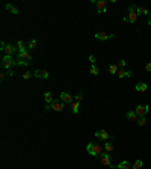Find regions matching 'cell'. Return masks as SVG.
<instances>
[{
    "label": "cell",
    "mask_w": 151,
    "mask_h": 169,
    "mask_svg": "<svg viewBox=\"0 0 151 169\" xmlns=\"http://www.w3.org/2000/svg\"><path fill=\"white\" fill-rule=\"evenodd\" d=\"M86 151H88V154L94 156V157H100L103 154V146L100 144H92V142H89V144L86 145Z\"/></svg>",
    "instance_id": "cell-1"
},
{
    "label": "cell",
    "mask_w": 151,
    "mask_h": 169,
    "mask_svg": "<svg viewBox=\"0 0 151 169\" xmlns=\"http://www.w3.org/2000/svg\"><path fill=\"white\" fill-rule=\"evenodd\" d=\"M100 163L103 166H107V168H110V169H118V166H115V165H112V162H110V156H109V152H103L100 157Z\"/></svg>",
    "instance_id": "cell-2"
},
{
    "label": "cell",
    "mask_w": 151,
    "mask_h": 169,
    "mask_svg": "<svg viewBox=\"0 0 151 169\" xmlns=\"http://www.w3.org/2000/svg\"><path fill=\"white\" fill-rule=\"evenodd\" d=\"M14 65H17V61H14L12 56H6V55H5L3 59H2V68H5V70H11Z\"/></svg>",
    "instance_id": "cell-3"
},
{
    "label": "cell",
    "mask_w": 151,
    "mask_h": 169,
    "mask_svg": "<svg viewBox=\"0 0 151 169\" xmlns=\"http://www.w3.org/2000/svg\"><path fill=\"white\" fill-rule=\"evenodd\" d=\"M136 5H130L128 6V15H127V21H130V24H133L138 18V12H136Z\"/></svg>",
    "instance_id": "cell-4"
},
{
    "label": "cell",
    "mask_w": 151,
    "mask_h": 169,
    "mask_svg": "<svg viewBox=\"0 0 151 169\" xmlns=\"http://www.w3.org/2000/svg\"><path fill=\"white\" fill-rule=\"evenodd\" d=\"M94 38L97 41H106V39H113L115 38V35L113 33H106V32H97V33H94Z\"/></svg>",
    "instance_id": "cell-5"
},
{
    "label": "cell",
    "mask_w": 151,
    "mask_h": 169,
    "mask_svg": "<svg viewBox=\"0 0 151 169\" xmlns=\"http://www.w3.org/2000/svg\"><path fill=\"white\" fill-rule=\"evenodd\" d=\"M148 110H150V106H148V104H144V106H142V104H139L138 107H136V110H134V112H136V115L139 116V118H142V116L147 115Z\"/></svg>",
    "instance_id": "cell-6"
},
{
    "label": "cell",
    "mask_w": 151,
    "mask_h": 169,
    "mask_svg": "<svg viewBox=\"0 0 151 169\" xmlns=\"http://www.w3.org/2000/svg\"><path fill=\"white\" fill-rule=\"evenodd\" d=\"M63 103L62 100H55L51 104H50V110H56V112H61V110H63Z\"/></svg>",
    "instance_id": "cell-7"
},
{
    "label": "cell",
    "mask_w": 151,
    "mask_h": 169,
    "mask_svg": "<svg viewBox=\"0 0 151 169\" xmlns=\"http://www.w3.org/2000/svg\"><path fill=\"white\" fill-rule=\"evenodd\" d=\"M95 6H97V12L98 14H104L107 11V0H98Z\"/></svg>",
    "instance_id": "cell-8"
},
{
    "label": "cell",
    "mask_w": 151,
    "mask_h": 169,
    "mask_svg": "<svg viewBox=\"0 0 151 169\" xmlns=\"http://www.w3.org/2000/svg\"><path fill=\"white\" fill-rule=\"evenodd\" d=\"M95 137H97V139H100V140H104V142H106V140H109V139H112L110 134L107 133L106 130H98V131L95 133Z\"/></svg>",
    "instance_id": "cell-9"
},
{
    "label": "cell",
    "mask_w": 151,
    "mask_h": 169,
    "mask_svg": "<svg viewBox=\"0 0 151 169\" xmlns=\"http://www.w3.org/2000/svg\"><path fill=\"white\" fill-rule=\"evenodd\" d=\"M33 76L36 79H41V80H45V79H48V73L45 70H35L33 71Z\"/></svg>",
    "instance_id": "cell-10"
},
{
    "label": "cell",
    "mask_w": 151,
    "mask_h": 169,
    "mask_svg": "<svg viewBox=\"0 0 151 169\" xmlns=\"http://www.w3.org/2000/svg\"><path fill=\"white\" fill-rule=\"evenodd\" d=\"M61 100L63 103H67V104H71V103H74V98L71 97V95H69L68 92H62L61 94Z\"/></svg>",
    "instance_id": "cell-11"
},
{
    "label": "cell",
    "mask_w": 151,
    "mask_h": 169,
    "mask_svg": "<svg viewBox=\"0 0 151 169\" xmlns=\"http://www.w3.org/2000/svg\"><path fill=\"white\" fill-rule=\"evenodd\" d=\"M15 50H18L15 45H12V44H8L6 47H5V50H3V51H5V55H6V56H12L14 53H15Z\"/></svg>",
    "instance_id": "cell-12"
},
{
    "label": "cell",
    "mask_w": 151,
    "mask_h": 169,
    "mask_svg": "<svg viewBox=\"0 0 151 169\" xmlns=\"http://www.w3.org/2000/svg\"><path fill=\"white\" fill-rule=\"evenodd\" d=\"M18 61H26V62H29L32 61V55L29 51H24V53H18Z\"/></svg>",
    "instance_id": "cell-13"
},
{
    "label": "cell",
    "mask_w": 151,
    "mask_h": 169,
    "mask_svg": "<svg viewBox=\"0 0 151 169\" xmlns=\"http://www.w3.org/2000/svg\"><path fill=\"white\" fill-rule=\"evenodd\" d=\"M133 76V71L132 70H120L118 71V77L124 79V77H132Z\"/></svg>",
    "instance_id": "cell-14"
},
{
    "label": "cell",
    "mask_w": 151,
    "mask_h": 169,
    "mask_svg": "<svg viewBox=\"0 0 151 169\" xmlns=\"http://www.w3.org/2000/svg\"><path fill=\"white\" fill-rule=\"evenodd\" d=\"M44 101H45V104H51L53 101H55V98H53V94H51L50 91H47V92L44 94Z\"/></svg>",
    "instance_id": "cell-15"
},
{
    "label": "cell",
    "mask_w": 151,
    "mask_h": 169,
    "mask_svg": "<svg viewBox=\"0 0 151 169\" xmlns=\"http://www.w3.org/2000/svg\"><path fill=\"white\" fill-rule=\"evenodd\" d=\"M6 11H9L12 15H17V14H18V8L14 6L12 3H8V5H6Z\"/></svg>",
    "instance_id": "cell-16"
},
{
    "label": "cell",
    "mask_w": 151,
    "mask_h": 169,
    "mask_svg": "<svg viewBox=\"0 0 151 169\" xmlns=\"http://www.w3.org/2000/svg\"><path fill=\"white\" fill-rule=\"evenodd\" d=\"M69 109H71V112H73L74 115H77V113H79V109H80V103H77V101L71 103V104H69Z\"/></svg>",
    "instance_id": "cell-17"
},
{
    "label": "cell",
    "mask_w": 151,
    "mask_h": 169,
    "mask_svg": "<svg viewBox=\"0 0 151 169\" xmlns=\"http://www.w3.org/2000/svg\"><path fill=\"white\" fill-rule=\"evenodd\" d=\"M147 89H148V84L144 83V82H141V83L136 84V91H138V92H145Z\"/></svg>",
    "instance_id": "cell-18"
},
{
    "label": "cell",
    "mask_w": 151,
    "mask_h": 169,
    "mask_svg": "<svg viewBox=\"0 0 151 169\" xmlns=\"http://www.w3.org/2000/svg\"><path fill=\"white\" fill-rule=\"evenodd\" d=\"M136 12H138V15H150V11L145 8V6H138L136 8Z\"/></svg>",
    "instance_id": "cell-19"
},
{
    "label": "cell",
    "mask_w": 151,
    "mask_h": 169,
    "mask_svg": "<svg viewBox=\"0 0 151 169\" xmlns=\"http://www.w3.org/2000/svg\"><path fill=\"white\" fill-rule=\"evenodd\" d=\"M127 119L128 121H136V122H138V119H139V116L136 115V112H127Z\"/></svg>",
    "instance_id": "cell-20"
},
{
    "label": "cell",
    "mask_w": 151,
    "mask_h": 169,
    "mask_svg": "<svg viewBox=\"0 0 151 169\" xmlns=\"http://www.w3.org/2000/svg\"><path fill=\"white\" fill-rule=\"evenodd\" d=\"M17 49H18V53H24V51H27V49H26V45H24V42L21 41V39L17 42Z\"/></svg>",
    "instance_id": "cell-21"
},
{
    "label": "cell",
    "mask_w": 151,
    "mask_h": 169,
    "mask_svg": "<svg viewBox=\"0 0 151 169\" xmlns=\"http://www.w3.org/2000/svg\"><path fill=\"white\" fill-rule=\"evenodd\" d=\"M36 45H38L36 39H29V42H27V49H29V50H33Z\"/></svg>",
    "instance_id": "cell-22"
},
{
    "label": "cell",
    "mask_w": 151,
    "mask_h": 169,
    "mask_svg": "<svg viewBox=\"0 0 151 169\" xmlns=\"http://www.w3.org/2000/svg\"><path fill=\"white\" fill-rule=\"evenodd\" d=\"M89 73L92 74V76H98V73H100V68L97 67V65H92V67H91V70H89Z\"/></svg>",
    "instance_id": "cell-23"
},
{
    "label": "cell",
    "mask_w": 151,
    "mask_h": 169,
    "mask_svg": "<svg viewBox=\"0 0 151 169\" xmlns=\"http://www.w3.org/2000/svg\"><path fill=\"white\" fill-rule=\"evenodd\" d=\"M118 169H130V165H128L127 160H124V162H121L120 165H118Z\"/></svg>",
    "instance_id": "cell-24"
},
{
    "label": "cell",
    "mask_w": 151,
    "mask_h": 169,
    "mask_svg": "<svg viewBox=\"0 0 151 169\" xmlns=\"http://www.w3.org/2000/svg\"><path fill=\"white\" fill-rule=\"evenodd\" d=\"M118 71H120L118 65H110V67H109V73H110V74H118Z\"/></svg>",
    "instance_id": "cell-25"
},
{
    "label": "cell",
    "mask_w": 151,
    "mask_h": 169,
    "mask_svg": "<svg viewBox=\"0 0 151 169\" xmlns=\"http://www.w3.org/2000/svg\"><path fill=\"white\" fill-rule=\"evenodd\" d=\"M113 148H115V146H113V145L110 144V142H106V145H104L106 152H112V151H113Z\"/></svg>",
    "instance_id": "cell-26"
},
{
    "label": "cell",
    "mask_w": 151,
    "mask_h": 169,
    "mask_svg": "<svg viewBox=\"0 0 151 169\" xmlns=\"http://www.w3.org/2000/svg\"><path fill=\"white\" fill-rule=\"evenodd\" d=\"M32 77H35L32 71H26V73L23 74V79H24V80H29V79H32Z\"/></svg>",
    "instance_id": "cell-27"
},
{
    "label": "cell",
    "mask_w": 151,
    "mask_h": 169,
    "mask_svg": "<svg viewBox=\"0 0 151 169\" xmlns=\"http://www.w3.org/2000/svg\"><path fill=\"white\" fill-rule=\"evenodd\" d=\"M142 160H134V163H133V169H141L142 168Z\"/></svg>",
    "instance_id": "cell-28"
},
{
    "label": "cell",
    "mask_w": 151,
    "mask_h": 169,
    "mask_svg": "<svg viewBox=\"0 0 151 169\" xmlns=\"http://www.w3.org/2000/svg\"><path fill=\"white\" fill-rule=\"evenodd\" d=\"M138 124L141 125V127H145V125H147V118H145V116L139 118V119H138Z\"/></svg>",
    "instance_id": "cell-29"
},
{
    "label": "cell",
    "mask_w": 151,
    "mask_h": 169,
    "mask_svg": "<svg viewBox=\"0 0 151 169\" xmlns=\"http://www.w3.org/2000/svg\"><path fill=\"white\" fill-rule=\"evenodd\" d=\"M82 100H83V94H82V92L76 94V97H74V101H77V103H82Z\"/></svg>",
    "instance_id": "cell-30"
},
{
    "label": "cell",
    "mask_w": 151,
    "mask_h": 169,
    "mask_svg": "<svg viewBox=\"0 0 151 169\" xmlns=\"http://www.w3.org/2000/svg\"><path fill=\"white\" fill-rule=\"evenodd\" d=\"M124 67H126V61L124 59L118 61V68H120V70H124Z\"/></svg>",
    "instance_id": "cell-31"
},
{
    "label": "cell",
    "mask_w": 151,
    "mask_h": 169,
    "mask_svg": "<svg viewBox=\"0 0 151 169\" xmlns=\"http://www.w3.org/2000/svg\"><path fill=\"white\" fill-rule=\"evenodd\" d=\"M17 65H23V67H27V65H29V62H26V61H17Z\"/></svg>",
    "instance_id": "cell-32"
},
{
    "label": "cell",
    "mask_w": 151,
    "mask_h": 169,
    "mask_svg": "<svg viewBox=\"0 0 151 169\" xmlns=\"http://www.w3.org/2000/svg\"><path fill=\"white\" fill-rule=\"evenodd\" d=\"M89 61H91V63H92V65H95V62H97V59H95V56H94V55H91V56H89Z\"/></svg>",
    "instance_id": "cell-33"
},
{
    "label": "cell",
    "mask_w": 151,
    "mask_h": 169,
    "mask_svg": "<svg viewBox=\"0 0 151 169\" xmlns=\"http://www.w3.org/2000/svg\"><path fill=\"white\" fill-rule=\"evenodd\" d=\"M145 71H147V73H151V62L145 65Z\"/></svg>",
    "instance_id": "cell-34"
},
{
    "label": "cell",
    "mask_w": 151,
    "mask_h": 169,
    "mask_svg": "<svg viewBox=\"0 0 151 169\" xmlns=\"http://www.w3.org/2000/svg\"><path fill=\"white\" fill-rule=\"evenodd\" d=\"M6 74H8L9 77H12V76H14V71H12V70H8V71H6Z\"/></svg>",
    "instance_id": "cell-35"
},
{
    "label": "cell",
    "mask_w": 151,
    "mask_h": 169,
    "mask_svg": "<svg viewBox=\"0 0 151 169\" xmlns=\"http://www.w3.org/2000/svg\"><path fill=\"white\" fill-rule=\"evenodd\" d=\"M8 76V74L6 73H2V74H0V79H5V77H6Z\"/></svg>",
    "instance_id": "cell-36"
},
{
    "label": "cell",
    "mask_w": 151,
    "mask_h": 169,
    "mask_svg": "<svg viewBox=\"0 0 151 169\" xmlns=\"http://www.w3.org/2000/svg\"><path fill=\"white\" fill-rule=\"evenodd\" d=\"M148 24H150V26H151V14H150V15H148Z\"/></svg>",
    "instance_id": "cell-37"
}]
</instances>
